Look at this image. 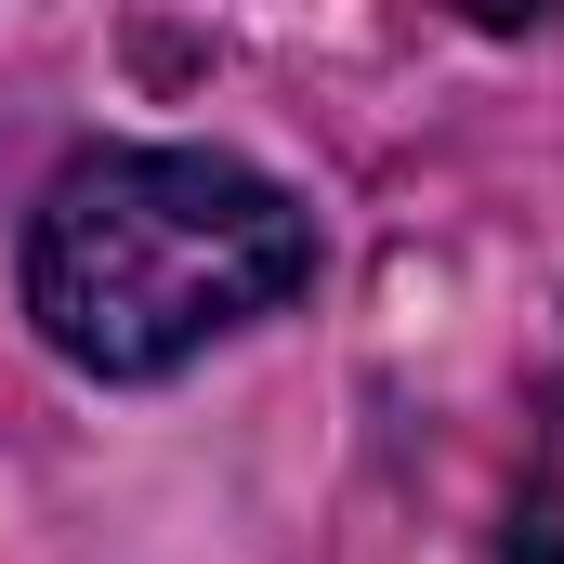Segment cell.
I'll return each instance as SVG.
<instances>
[{"mask_svg": "<svg viewBox=\"0 0 564 564\" xmlns=\"http://www.w3.org/2000/svg\"><path fill=\"white\" fill-rule=\"evenodd\" d=\"M512 564H564V499H539V512L512 525Z\"/></svg>", "mask_w": 564, "mask_h": 564, "instance_id": "obj_2", "label": "cell"}, {"mask_svg": "<svg viewBox=\"0 0 564 564\" xmlns=\"http://www.w3.org/2000/svg\"><path fill=\"white\" fill-rule=\"evenodd\" d=\"M315 276V224L276 171L210 144L66 158L26 224V315L93 381H171Z\"/></svg>", "mask_w": 564, "mask_h": 564, "instance_id": "obj_1", "label": "cell"}]
</instances>
